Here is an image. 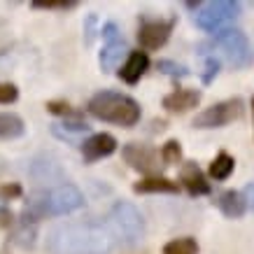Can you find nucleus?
Returning <instances> with one entry per match:
<instances>
[{"label":"nucleus","mask_w":254,"mask_h":254,"mask_svg":"<svg viewBox=\"0 0 254 254\" xmlns=\"http://www.w3.org/2000/svg\"><path fill=\"white\" fill-rule=\"evenodd\" d=\"M159 159L163 161V166H173V163H180V161H182V145H180L177 140H168V142L161 147V152H159Z\"/></svg>","instance_id":"nucleus-21"},{"label":"nucleus","mask_w":254,"mask_h":254,"mask_svg":"<svg viewBox=\"0 0 254 254\" xmlns=\"http://www.w3.org/2000/svg\"><path fill=\"white\" fill-rule=\"evenodd\" d=\"M47 110L52 112V115H63V117H70V119H75L77 122L79 119V112L70 103H65V100H49L47 103Z\"/></svg>","instance_id":"nucleus-24"},{"label":"nucleus","mask_w":254,"mask_h":254,"mask_svg":"<svg viewBox=\"0 0 254 254\" xmlns=\"http://www.w3.org/2000/svg\"><path fill=\"white\" fill-rule=\"evenodd\" d=\"M19 98V89L14 84H2L0 82V103L2 105H9V103H14Z\"/></svg>","instance_id":"nucleus-27"},{"label":"nucleus","mask_w":254,"mask_h":254,"mask_svg":"<svg viewBox=\"0 0 254 254\" xmlns=\"http://www.w3.org/2000/svg\"><path fill=\"white\" fill-rule=\"evenodd\" d=\"M175 28V16L170 19H156V16H142L138 28V42L140 47L147 52L161 49L166 42L170 40V33Z\"/></svg>","instance_id":"nucleus-8"},{"label":"nucleus","mask_w":254,"mask_h":254,"mask_svg":"<svg viewBox=\"0 0 254 254\" xmlns=\"http://www.w3.org/2000/svg\"><path fill=\"white\" fill-rule=\"evenodd\" d=\"M177 185H182L189 191V196H208L212 191V187H210L208 177L205 173L200 170V166L196 161H187L182 166V173H180V182Z\"/></svg>","instance_id":"nucleus-11"},{"label":"nucleus","mask_w":254,"mask_h":254,"mask_svg":"<svg viewBox=\"0 0 254 254\" xmlns=\"http://www.w3.org/2000/svg\"><path fill=\"white\" fill-rule=\"evenodd\" d=\"M252 115H254V96H252Z\"/></svg>","instance_id":"nucleus-33"},{"label":"nucleus","mask_w":254,"mask_h":254,"mask_svg":"<svg viewBox=\"0 0 254 254\" xmlns=\"http://www.w3.org/2000/svg\"><path fill=\"white\" fill-rule=\"evenodd\" d=\"M122 156L133 170L145 173V175L156 173L159 166H161V163H159V152H156L152 145H145V142H128V145H124Z\"/></svg>","instance_id":"nucleus-9"},{"label":"nucleus","mask_w":254,"mask_h":254,"mask_svg":"<svg viewBox=\"0 0 254 254\" xmlns=\"http://www.w3.org/2000/svg\"><path fill=\"white\" fill-rule=\"evenodd\" d=\"M133 191L135 193H177L180 191V185L175 180H168V177H161V175H152V177H145L133 185Z\"/></svg>","instance_id":"nucleus-15"},{"label":"nucleus","mask_w":254,"mask_h":254,"mask_svg":"<svg viewBox=\"0 0 254 254\" xmlns=\"http://www.w3.org/2000/svg\"><path fill=\"white\" fill-rule=\"evenodd\" d=\"M0 226H2V229L14 226V215H12L7 208H0Z\"/></svg>","instance_id":"nucleus-30"},{"label":"nucleus","mask_w":254,"mask_h":254,"mask_svg":"<svg viewBox=\"0 0 254 254\" xmlns=\"http://www.w3.org/2000/svg\"><path fill=\"white\" fill-rule=\"evenodd\" d=\"M233 170H236V159L226 152H219L210 163V177L212 180H226V177H231Z\"/></svg>","instance_id":"nucleus-18"},{"label":"nucleus","mask_w":254,"mask_h":254,"mask_svg":"<svg viewBox=\"0 0 254 254\" xmlns=\"http://www.w3.org/2000/svg\"><path fill=\"white\" fill-rule=\"evenodd\" d=\"M147 70H149V56L145 52H140V49L138 52H128L126 61L119 68V79L126 82V84H138Z\"/></svg>","instance_id":"nucleus-13"},{"label":"nucleus","mask_w":254,"mask_h":254,"mask_svg":"<svg viewBox=\"0 0 254 254\" xmlns=\"http://www.w3.org/2000/svg\"><path fill=\"white\" fill-rule=\"evenodd\" d=\"M217 208L222 210V215L229 217V219H240V217L247 212V203H245V198H243V193L240 191H236V189H226V191L219 193Z\"/></svg>","instance_id":"nucleus-14"},{"label":"nucleus","mask_w":254,"mask_h":254,"mask_svg":"<svg viewBox=\"0 0 254 254\" xmlns=\"http://www.w3.org/2000/svg\"><path fill=\"white\" fill-rule=\"evenodd\" d=\"M215 45L222 49L226 61L236 70H245L254 63L252 45H250L245 33L238 28H224V31L215 33Z\"/></svg>","instance_id":"nucleus-6"},{"label":"nucleus","mask_w":254,"mask_h":254,"mask_svg":"<svg viewBox=\"0 0 254 254\" xmlns=\"http://www.w3.org/2000/svg\"><path fill=\"white\" fill-rule=\"evenodd\" d=\"M33 7L38 9H72L77 7V2L75 0H45V2H33Z\"/></svg>","instance_id":"nucleus-26"},{"label":"nucleus","mask_w":254,"mask_h":254,"mask_svg":"<svg viewBox=\"0 0 254 254\" xmlns=\"http://www.w3.org/2000/svg\"><path fill=\"white\" fill-rule=\"evenodd\" d=\"M200 103V91L198 89H175L163 96L161 105L173 115H185L189 110H193Z\"/></svg>","instance_id":"nucleus-12"},{"label":"nucleus","mask_w":254,"mask_h":254,"mask_svg":"<svg viewBox=\"0 0 254 254\" xmlns=\"http://www.w3.org/2000/svg\"><path fill=\"white\" fill-rule=\"evenodd\" d=\"M156 68L161 70L163 75L175 77V79L187 77V75H189V70H187L185 65H180V63H175V61H170V59H161V61H156Z\"/></svg>","instance_id":"nucleus-23"},{"label":"nucleus","mask_w":254,"mask_h":254,"mask_svg":"<svg viewBox=\"0 0 254 254\" xmlns=\"http://www.w3.org/2000/svg\"><path fill=\"white\" fill-rule=\"evenodd\" d=\"M126 52H128V49H126L124 38L115 40V42H105V47H103V52H100V56H98L100 70H103V72H112V70L122 63V59H124Z\"/></svg>","instance_id":"nucleus-16"},{"label":"nucleus","mask_w":254,"mask_h":254,"mask_svg":"<svg viewBox=\"0 0 254 254\" xmlns=\"http://www.w3.org/2000/svg\"><path fill=\"white\" fill-rule=\"evenodd\" d=\"M0 254H7V252H0Z\"/></svg>","instance_id":"nucleus-34"},{"label":"nucleus","mask_w":254,"mask_h":254,"mask_svg":"<svg viewBox=\"0 0 254 254\" xmlns=\"http://www.w3.org/2000/svg\"><path fill=\"white\" fill-rule=\"evenodd\" d=\"M117 240L100 222H65L47 236L49 254H115Z\"/></svg>","instance_id":"nucleus-1"},{"label":"nucleus","mask_w":254,"mask_h":254,"mask_svg":"<svg viewBox=\"0 0 254 254\" xmlns=\"http://www.w3.org/2000/svg\"><path fill=\"white\" fill-rule=\"evenodd\" d=\"M243 110H245L243 98H229L222 100V103H215V105H210V108H205L203 112L196 115L193 128H222L226 124L240 119Z\"/></svg>","instance_id":"nucleus-7"},{"label":"nucleus","mask_w":254,"mask_h":254,"mask_svg":"<svg viewBox=\"0 0 254 254\" xmlns=\"http://www.w3.org/2000/svg\"><path fill=\"white\" fill-rule=\"evenodd\" d=\"M26 133V124L19 115H12V112H0V138L2 140H14L21 138Z\"/></svg>","instance_id":"nucleus-17"},{"label":"nucleus","mask_w":254,"mask_h":254,"mask_svg":"<svg viewBox=\"0 0 254 254\" xmlns=\"http://www.w3.org/2000/svg\"><path fill=\"white\" fill-rule=\"evenodd\" d=\"M54 133L59 138H72V135H82L89 133V126L84 122H65V124H54Z\"/></svg>","instance_id":"nucleus-22"},{"label":"nucleus","mask_w":254,"mask_h":254,"mask_svg":"<svg viewBox=\"0 0 254 254\" xmlns=\"http://www.w3.org/2000/svg\"><path fill=\"white\" fill-rule=\"evenodd\" d=\"M243 198H245V203L254 210V182H250V185L243 189Z\"/></svg>","instance_id":"nucleus-31"},{"label":"nucleus","mask_w":254,"mask_h":254,"mask_svg":"<svg viewBox=\"0 0 254 254\" xmlns=\"http://www.w3.org/2000/svg\"><path fill=\"white\" fill-rule=\"evenodd\" d=\"M84 205V193L79 191L75 185H59L54 189H47V191L35 193L28 200V208L23 210V219L21 224H35L42 217H61L70 215Z\"/></svg>","instance_id":"nucleus-2"},{"label":"nucleus","mask_w":254,"mask_h":254,"mask_svg":"<svg viewBox=\"0 0 254 254\" xmlns=\"http://www.w3.org/2000/svg\"><path fill=\"white\" fill-rule=\"evenodd\" d=\"M240 16V2L233 0H215V2H198L193 9V21L200 31L219 33L231 21Z\"/></svg>","instance_id":"nucleus-5"},{"label":"nucleus","mask_w":254,"mask_h":254,"mask_svg":"<svg viewBox=\"0 0 254 254\" xmlns=\"http://www.w3.org/2000/svg\"><path fill=\"white\" fill-rule=\"evenodd\" d=\"M35 236H38V231H35L33 224H21L14 231V236H12V243H16L23 250H28V247L35 245Z\"/></svg>","instance_id":"nucleus-20"},{"label":"nucleus","mask_w":254,"mask_h":254,"mask_svg":"<svg viewBox=\"0 0 254 254\" xmlns=\"http://www.w3.org/2000/svg\"><path fill=\"white\" fill-rule=\"evenodd\" d=\"M198 243L196 238H175V240H168L166 245H163V254H198Z\"/></svg>","instance_id":"nucleus-19"},{"label":"nucleus","mask_w":254,"mask_h":254,"mask_svg":"<svg viewBox=\"0 0 254 254\" xmlns=\"http://www.w3.org/2000/svg\"><path fill=\"white\" fill-rule=\"evenodd\" d=\"M100 35L105 42H115V40H122V33H119V26L115 21H108L103 23V28H100Z\"/></svg>","instance_id":"nucleus-28"},{"label":"nucleus","mask_w":254,"mask_h":254,"mask_svg":"<svg viewBox=\"0 0 254 254\" xmlns=\"http://www.w3.org/2000/svg\"><path fill=\"white\" fill-rule=\"evenodd\" d=\"M108 229L122 245H138L145 238V217L131 200H117L110 208Z\"/></svg>","instance_id":"nucleus-4"},{"label":"nucleus","mask_w":254,"mask_h":254,"mask_svg":"<svg viewBox=\"0 0 254 254\" xmlns=\"http://www.w3.org/2000/svg\"><path fill=\"white\" fill-rule=\"evenodd\" d=\"M19 196H21V185H16V182L0 185V200H12V198H19Z\"/></svg>","instance_id":"nucleus-29"},{"label":"nucleus","mask_w":254,"mask_h":254,"mask_svg":"<svg viewBox=\"0 0 254 254\" xmlns=\"http://www.w3.org/2000/svg\"><path fill=\"white\" fill-rule=\"evenodd\" d=\"M86 110H89V115L100 119V122L117 124V126H124V128L135 126L140 122V117H142L138 100L126 96V93L110 91V89L93 93Z\"/></svg>","instance_id":"nucleus-3"},{"label":"nucleus","mask_w":254,"mask_h":254,"mask_svg":"<svg viewBox=\"0 0 254 254\" xmlns=\"http://www.w3.org/2000/svg\"><path fill=\"white\" fill-rule=\"evenodd\" d=\"M117 152V138L110 133H93L82 142V156L86 163L100 161Z\"/></svg>","instance_id":"nucleus-10"},{"label":"nucleus","mask_w":254,"mask_h":254,"mask_svg":"<svg viewBox=\"0 0 254 254\" xmlns=\"http://www.w3.org/2000/svg\"><path fill=\"white\" fill-rule=\"evenodd\" d=\"M93 23H96V14H89V19H86V42H91L93 40Z\"/></svg>","instance_id":"nucleus-32"},{"label":"nucleus","mask_w":254,"mask_h":254,"mask_svg":"<svg viewBox=\"0 0 254 254\" xmlns=\"http://www.w3.org/2000/svg\"><path fill=\"white\" fill-rule=\"evenodd\" d=\"M219 68H222V63L217 56H208L205 59V72H203V84H212L215 77L219 75Z\"/></svg>","instance_id":"nucleus-25"}]
</instances>
